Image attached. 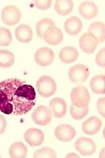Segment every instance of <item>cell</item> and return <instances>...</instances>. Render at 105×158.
<instances>
[{
  "instance_id": "cell-18",
  "label": "cell",
  "mask_w": 105,
  "mask_h": 158,
  "mask_svg": "<svg viewBox=\"0 0 105 158\" xmlns=\"http://www.w3.org/2000/svg\"><path fill=\"white\" fill-rule=\"evenodd\" d=\"M79 56V53L76 48L72 47H64L59 53V58L63 63H71L75 61Z\"/></svg>"
},
{
  "instance_id": "cell-4",
  "label": "cell",
  "mask_w": 105,
  "mask_h": 158,
  "mask_svg": "<svg viewBox=\"0 0 105 158\" xmlns=\"http://www.w3.org/2000/svg\"><path fill=\"white\" fill-rule=\"evenodd\" d=\"M90 72L88 68L83 64H77L70 68L69 77L70 80L75 84H82L86 81Z\"/></svg>"
},
{
  "instance_id": "cell-32",
  "label": "cell",
  "mask_w": 105,
  "mask_h": 158,
  "mask_svg": "<svg viewBox=\"0 0 105 158\" xmlns=\"http://www.w3.org/2000/svg\"><path fill=\"white\" fill-rule=\"evenodd\" d=\"M66 158H79V156L76 155V154L71 153V154H68L66 156Z\"/></svg>"
},
{
  "instance_id": "cell-29",
  "label": "cell",
  "mask_w": 105,
  "mask_h": 158,
  "mask_svg": "<svg viewBox=\"0 0 105 158\" xmlns=\"http://www.w3.org/2000/svg\"><path fill=\"white\" fill-rule=\"evenodd\" d=\"M52 1H35V6L37 8L40 10H46L50 7Z\"/></svg>"
},
{
  "instance_id": "cell-2",
  "label": "cell",
  "mask_w": 105,
  "mask_h": 158,
  "mask_svg": "<svg viewBox=\"0 0 105 158\" xmlns=\"http://www.w3.org/2000/svg\"><path fill=\"white\" fill-rule=\"evenodd\" d=\"M36 88L41 97L49 98L55 94L57 86L54 79L51 77L43 76L37 81Z\"/></svg>"
},
{
  "instance_id": "cell-30",
  "label": "cell",
  "mask_w": 105,
  "mask_h": 158,
  "mask_svg": "<svg viewBox=\"0 0 105 158\" xmlns=\"http://www.w3.org/2000/svg\"><path fill=\"white\" fill-rule=\"evenodd\" d=\"M105 98H99L96 102L97 110L99 114L103 117H105Z\"/></svg>"
},
{
  "instance_id": "cell-24",
  "label": "cell",
  "mask_w": 105,
  "mask_h": 158,
  "mask_svg": "<svg viewBox=\"0 0 105 158\" xmlns=\"http://www.w3.org/2000/svg\"><path fill=\"white\" fill-rule=\"evenodd\" d=\"M55 26V23L49 18H44L39 21L36 27L37 34L38 36L43 39L44 33L49 27Z\"/></svg>"
},
{
  "instance_id": "cell-15",
  "label": "cell",
  "mask_w": 105,
  "mask_h": 158,
  "mask_svg": "<svg viewBox=\"0 0 105 158\" xmlns=\"http://www.w3.org/2000/svg\"><path fill=\"white\" fill-rule=\"evenodd\" d=\"M79 13L85 19H91L98 15V9L96 5L91 1H84L79 7Z\"/></svg>"
},
{
  "instance_id": "cell-11",
  "label": "cell",
  "mask_w": 105,
  "mask_h": 158,
  "mask_svg": "<svg viewBox=\"0 0 105 158\" xmlns=\"http://www.w3.org/2000/svg\"><path fill=\"white\" fill-rule=\"evenodd\" d=\"M25 140L31 147L40 146L44 142L45 136L42 131L37 128L28 129L24 135Z\"/></svg>"
},
{
  "instance_id": "cell-9",
  "label": "cell",
  "mask_w": 105,
  "mask_h": 158,
  "mask_svg": "<svg viewBox=\"0 0 105 158\" xmlns=\"http://www.w3.org/2000/svg\"><path fill=\"white\" fill-rule=\"evenodd\" d=\"M97 38L91 33H84L79 39V45L83 52L87 54H92L98 47Z\"/></svg>"
},
{
  "instance_id": "cell-10",
  "label": "cell",
  "mask_w": 105,
  "mask_h": 158,
  "mask_svg": "<svg viewBox=\"0 0 105 158\" xmlns=\"http://www.w3.org/2000/svg\"><path fill=\"white\" fill-rule=\"evenodd\" d=\"M54 134L59 140L62 142H69L74 138L76 135V131L71 125L60 124L56 127Z\"/></svg>"
},
{
  "instance_id": "cell-17",
  "label": "cell",
  "mask_w": 105,
  "mask_h": 158,
  "mask_svg": "<svg viewBox=\"0 0 105 158\" xmlns=\"http://www.w3.org/2000/svg\"><path fill=\"white\" fill-rule=\"evenodd\" d=\"M15 35L18 41L22 43H28L33 37L32 30L28 25L22 24L18 26L15 31Z\"/></svg>"
},
{
  "instance_id": "cell-13",
  "label": "cell",
  "mask_w": 105,
  "mask_h": 158,
  "mask_svg": "<svg viewBox=\"0 0 105 158\" xmlns=\"http://www.w3.org/2000/svg\"><path fill=\"white\" fill-rule=\"evenodd\" d=\"M50 111L56 118H63L67 113V102L60 98H53L49 102Z\"/></svg>"
},
{
  "instance_id": "cell-6",
  "label": "cell",
  "mask_w": 105,
  "mask_h": 158,
  "mask_svg": "<svg viewBox=\"0 0 105 158\" xmlns=\"http://www.w3.org/2000/svg\"><path fill=\"white\" fill-rule=\"evenodd\" d=\"M1 18L3 23L9 26H12L21 20V11L15 6H7L2 12Z\"/></svg>"
},
{
  "instance_id": "cell-21",
  "label": "cell",
  "mask_w": 105,
  "mask_h": 158,
  "mask_svg": "<svg viewBox=\"0 0 105 158\" xmlns=\"http://www.w3.org/2000/svg\"><path fill=\"white\" fill-rule=\"evenodd\" d=\"M88 32L95 35L99 43H102L105 40V24L100 22L92 23L89 27Z\"/></svg>"
},
{
  "instance_id": "cell-23",
  "label": "cell",
  "mask_w": 105,
  "mask_h": 158,
  "mask_svg": "<svg viewBox=\"0 0 105 158\" xmlns=\"http://www.w3.org/2000/svg\"><path fill=\"white\" fill-rule=\"evenodd\" d=\"M14 55L7 50H0V67L9 68L14 63Z\"/></svg>"
},
{
  "instance_id": "cell-8",
  "label": "cell",
  "mask_w": 105,
  "mask_h": 158,
  "mask_svg": "<svg viewBox=\"0 0 105 158\" xmlns=\"http://www.w3.org/2000/svg\"><path fill=\"white\" fill-rule=\"evenodd\" d=\"M54 52L47 47L41 48L35 53V61L39 65L43 67L51 64L54 61Z\"/></svg>"
},
{
  "instance_id": "cell-25",
  "label": "cell",
  "mask_w": 105,
  "mask_h": 158,
  "mask_svg": "<svg viewBox=\"0 0 105 158\" xmlns=\"http://www.w3.org/2000/svg\"><path fill=\"white\" fill-rule=\"evenodd\" d=\"M70 114L72 117L75 120H80L85 117L89 112L88 106L84 108H78L73 104L70 106Z\"/></svg>"
},
{
  "instance_id": "cell-14",
  "label": "cell",
  "mask_w": 105,
  "mask_h": 158,
  "mask_svg": "<svg viewBox=\"0 0 105 158\" xmlns=\"http://www.w3.org/2000/svg\"><path fill=\"white\" fill-rule=\"evenodd\" d=\"M102 125L100 119L96 116H91L83 123L82 130L87 135H95L99 132Z\"/></svg>"
},
{
  "instance_id": "cell-3",
  "label": "cell",
  "mask_w": 105,
  "mask_h": 158,
  "mask_svg": "<svg viewBox=\"0 0 105 158\" xmlns=\"http://www.w3.org/2000/svg\"><path fill=\"white\" fill-rule=\"evenodd\" d=\"M71 100L73 105L78 108H84L88 106L90 94L87 88L79 86L72 90Z\"/></svg>"
},
{
  "instance_id": "cell-19",
  "label": "cell",
  "mask_w": 105,
  "mask_h": 158,
  "mask_svg": "<svg viewBox=\"0 0 105 158\" xmlns=\"http://www.w3.org/2000/svg\"><path fill=\"white\" fill-rule=\"evenodd\" d=\"M9 155L12 158H24L28 154V148L21 142H16L9 148Z\"/></svg>"
},
{
  "instance_id": "cell-26",
  "label": "cell",
  "mask_w": 105,
  "mask_h": 158,
  "mask_svg": "<svg viewBox=\"0 0 105 158\" xmlns=\"http://www.w3.org/2000/svg\"><path fill=\"white\" fill-rule=\"evenodd\" d=\"M12 40L11 32L8 28H0V46L10 45Z\"/></svg>"
},
{
  "instance_id": "cell-1",
  "label": "cell",
  "mask_w": 105,
  "mask_h": 158,
  "mask_svg": "<svg viewBox=\"0 0 105 158\" xmlns=\"http://www.w3.org/2000/svg\"><path fill=\"white\" fill-rule=\"evenodd\" d=\"M34 87L21 79L11 78L0 82V111L19 116L31 111L36 103Z\"/></svg>"
},
{
  "instance_id": "cell-20",
  "label": "cell",
  "mask_w": 105,
  "mask_h": 158,
  "mask_svg": "<svg viewBox=\"0 0 105 158\" xmlns=\"http://www.w3.org/2000/svg\"><path fill=\"white\" fill-rule=\"evenodd\" d=\"M74 8L73 1L57 0L56 1L54 8L58 15H66L71 12Z\"/></svg>"
},
{
  "instance_id": "cell-16",
  "label": "cell",
  "mask_w": 105,
  "mask_h": 158,
  "mask_svg": "<svg viewBox=\"0 0 105 158\" xmlns=\"http://www.w3.org/2000/svg\"><path fill=\"white\" fill-rule=\"evenodd\" d=\"M82 23L81 19L76 16H72L68 19L64 23V28L69 35H77L82 29Z\"/></svg>"
},
{
  "instance_id": "cell-33",
  "label": "cell",
  "mask_w": 105,
  "mask_h": 158,
  "mask_svg": "<svg viewBox=\"0 0 105 158\" xmlns=\"http://www.w3.org/2000/svg\"><path fill=\"white\" fill-rule=\"evenodd\" d=\"M0 158H1V156H0Z\"/></svg>"
},
{
  "instance_id": "cell-27",
  "label": "cell",
  "mask_w": 105,
  "mask_h": 158,
  "mask_svg": "<svg viewBox=\"0 0 105 158\" xmlns=\"http://www.w3.org/2000/svg\"><path fill=\"white\" fill-rule=\"evenodd\" d=\"M34 158H57V155L54 150L49 148H43L36 151Z\"/></svg>"
},
{
  "instance_id": "cell-7",
  "label": "cell",
  "mask_w": 105,
  "mask_h": 158,
  "mask_svg": "<svg viewBox=\"0 0 105 158\" xmlns=\"http://www.w3.org/2000/svg\"><path fill=\"white\" fill-rule=\"evenodd\" d=\"M75 148L82 156H91L96 151V146L95 142L88 138H79L75 143Z\"/></svg>"
},
{
  "instance_id": "cell-22",
  "label": "cell",
  "mask_w": 105,
  "mask_h": 158,
  "mask_svg": "<svg viewBox=\"0 0 105 158\" xmlns=\"http://www.w3.org/2000/svg\"><path fill=\"white\" fill-rule=\"evenodd\" d=\"M105 77L104 75H96L92 77L90 82V86L94 93L96 94H104Z\"/></svg>"
},
{
  "instance_id": "cell-31",
  "label": "cell",
  "mask_w": 105,
  "mask_h": 158,
  "mask_svg": "<svg viewBox=\"0 0 105 158\" xmlns=\"http://www.w3.org/2000/svg\"><path fill=\"white\" fill-rule=\"evenodd\" d=\"M7 127V122L4 116L0 114V134L5 132Z\"/></svg>"
},
{
  "instance_id": "cell-28",
  "label": "cell",
  "mask_w": 105,
  "mask_h": 158,
  "mask_svg": "<svg viewBox=\"0 0 105 158\" xmlns=\"http://www.w3.org/2000/svg\"><path fill=\"white\" fill-rule=\"evenodd\" d=\"M105 48H103L99 51L96 55L95 57V62L98 66L102 68H104L105 66Z\"/></svg>"
},
{
  "instance_id": "cell-12",
  "label": "cell",
  "mask_w": 105,
  "mask_h": 158,
  "mask_svg": "<svg viewBox=\"0 0 105 158\" xmlns=\"http://www.w3.org/2000/svg\"><path fill=\"white\" fill-rule=\"evenodd\" d=\"M64 35L61 30L55 26L50 27L44 33L43 39L48 44L56 45L63 41Z\"/></svg>"
},
{
  "instance_id": "cell-5",
  "label": "cell",
  "mask_w": 105,
  "mask_h": 158,
  "mask_svg": "<svg viewBox=\"0 0 105 158\" xmlns=\"http://www.w3.org/2000/svg\"><path fill=\"white\" fill-rule=\"evenodd\" d=\"M32 118L39 126H47L51 122L52 113L49 109L46 106H39L33 112Z\"/></svg>"
}]
</instances>
